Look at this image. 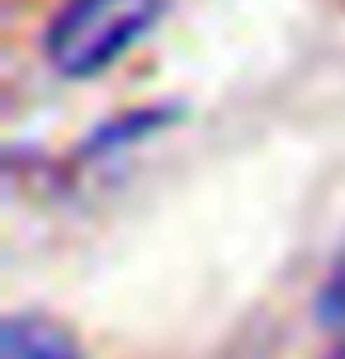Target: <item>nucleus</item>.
I'll list each match as a JSON object with an SVG mask.
<instances>
[{"label": "nucleus", "mask_w": 345, "mask_h": 359, "mask_svg": "<svg viewBox=\"0 0 345 359\" xmlns=\"http://www.w3.org/2000/svg\"><path fill=\"white\" fill-rule=\"evenodd\" d=\"M165 0H62L43 34V57L67 81H90L151 34Z\"/></svg>", "instance_id": "obj_1"}, {"label": "nucleus", "mask_w": 345, "mask_h": 359, "mask_svg": "<svg viewBox=\"0 0 345 359\" xmlns=\"http://www.w3.org/2000/svg\"><path fill=\"white\" fill-rule=\"evenodd\" d=\"M0 359H86L81 341L48 312H10L0 326Z\"/></svg>", "instance_id": "obj_2"}, {"label": "nucleus", "mask_w": 345, "mask_h": 359, "mask_svg": "<svg viewBox=\"0 0 345 359\" xmlns=\"http://www.w3.org/2000/svg\"><path fill=\"white\" fill-rule=\"evenodd\" d=\"M175 114H180L175 104H156V109H133V114H119L114 123H100L90 137H86V156H104V151H114V147H123V142H142V137H151V133H161Z\"/></svg>", "instance_id": "obj_3"}, {"label": "nucleus", "mask_w": 345, "mask_h": 359, "mask_svg": "<svg viewBox=\"0 0 345 359\" xmlns=\"http://www.w3.org/2000/svg\"><path fill=\"white\" fill-rule=\"evenodd\" d=\"M317 322L336 341H345V241H341V251L331 255V269L322 279V288H317Z\"/></svg>", "instance_id": "obj_4"}, {"label": "nucleus", "mask_w": 345, "mask_h": 359, "mask_svg": "<svg viewBox=\"0 0 345 359\" xmlns=\"http://www.w3.org/2000/svg\"><path fill=\"white\" fill-rule=\"evenodd\" d=\"M331 359H345V350H336V355H331Z\"/></svg>", "instance_id": "obj_5"}]
</instances>
